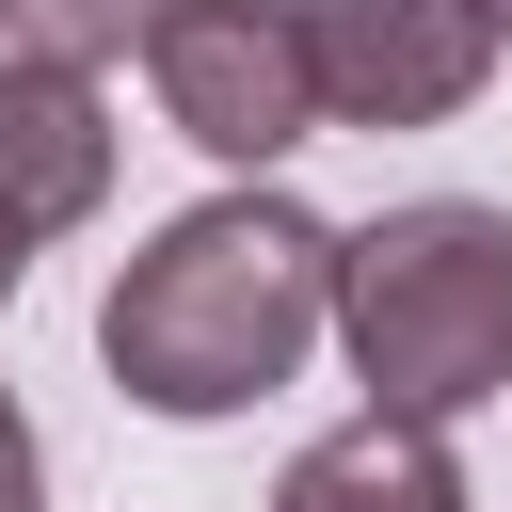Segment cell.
Wrapping results in <instances>:
<instances>
[{
  "label": "cell",
  "mask_w": 512,
  "mask_h": 512,
  "mask_svg": "<svg viewBox=\"0 0 512 512\" xmlns=\"http://www.w3.org/2000/svg\"><path fill=\"white\" fill-rule=\"evenodd\" d=\"M336 352L368 384V416H480L512 384V208L480 192H416L384 224L336 240Z\"/></svg>",
  "instance_id": "cell-2"
},
{
  "label": "cell",
  "mask_w": 512,
  "mask_h": 512,
  "mask_svg": "<svg viewBox=\"0 0 512 512\" xmlns=\"http://www.w3.org/2000/svg\"><path fill=\"white\" fill-rule=\"evenodd\" d=\"M16 272H32V256H16V240H0V304H16Z\"/></svg>",
  "instance_id": "cell-9"
},
{
  "label": "cell",
  "mask_w": 512,
  "mask_h": 512,
  "mask_svg": "<svg viewBox=\"0 0 512 512\" xmlns=\"http://www.w3.org/2000/svg\"><path fill=\"white\" fill-rule=\"evenodd\" d=\"M144 80H160V128L208 144L240 192H256L288 144H320V64H304V16H288V0H160Z\"/></svg>",
  "instance_id": "cell-3"
},
{
  "label": "cell",
  "mask_w": 512,
  "mask_h": 512,
  "mask_svg": "<svg viewBox=\"0 0 512 512\" xmlns=\"http://www.w3.org/2000/svg\"><path fill=\"white\" fill-rule=\"evenodd\" d=\"M0 512H48V448H32V416H16V384H0Z\"/></svg>",
  "instance_id": "cell-8"
},
{
  "label": "cell",
  "mask_w": 512,
  "mask_h": 512,
  "mask_svg": "<svg viewBox=\"0 0 512 512\" xmlns=\"http://www.w3.org/2000/svg\"><path fill=\"white\" fill-rule=\"evenodd\" d=\"M304 64H320V128H448L496 80V16L480 0H288Z\"/></svg>",
  "instance_id": "cell-4"
},
{
  "label": "cell",
  "mask_w": 512,
  "mask_h": 512,
  "mask_svg": "<svg viewBox=\"0 0 512 512\" xmlns=\"http://www.w3.org/2000/svg\"><path fill=\"white\" fill-rule=\"evenodd\" d=\"M480 16H496V32H512V0H480Z\"/></svg>",
  "instance_id": "cell-10"
},
{
  "label": "cell",
  "mask_w": 512,
  "mask_h": 512,
  "mask_svg": "<svg viewBox=\"0 0 512 512\" xmlns=\"http://www.w3.org/2000/svg\"><path fill=\"white\" fill-rule=\"evenodd\" d=\"M272 512H480V496H464L448 432H416V416H336L320 448H288Z\"/></svg>",
  "instance_id": "cell-6"
},
{
  "label": "cell",
  "mask_w": 512,
  "mask_h": 512,
  "mask_svg": "<svg viewBox=\"0 0 512 512\" xmlns=\"http://www.w3.org/2000/svg\"><path fill=\"white\" fill-rule=\"evenodd\" d=\"M144 32H160V0H0V48L16 64H64V80L144 64Z\"/></svg>",
  "instance_id": "cell-7"
},
{
  "label": "cell",
  "mask_w": 512,
  "mask_h": 512,
  "mask_svg": "<svg viewBox=\"0 0 512 512\" xmlns=\"http://www.w3.org/2000/svg\"><path fill=\"white\" fill-rule=\"evenodd\" d=\"M320 336H336V224L288 208L272 176L176 208V224L96 288V368H112L144 416H176V432L256 416Z\"/></svg>",
  "instance_id": "cell-1"
},
{
  "label": "cell",
  "mask_w": 512,
  "mask_h": 512,
  "mask_svg": "<svg viewBox=\"0 0 512 512\" xmlns=\"http://www.w3.org/2000/svg\"><path fill=\"white\" fill-rule=\"evenodd\" d=\"M96 208H112V96L0 48V240L48 256V240L96 224Z\"/></svg>",
  "instance_id": "cell-5"
}]
</instances>
